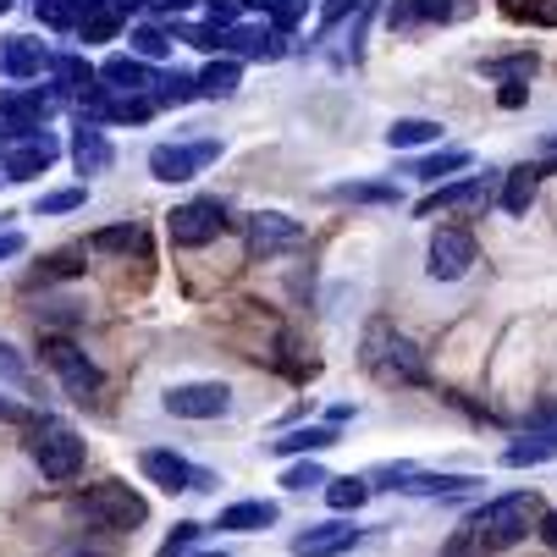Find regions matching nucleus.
I'll use <instances>...</instances> for the list:
<instances>
[{"label": "nucleus", "mask_w": 557, "mask_h": 557, "mask_svg": "<svg viewBox=\"0 0 557 557\" xmlns=\"http://www.w3.org/2000/svg\"><path fill=\"white\" fill-rule=\"evenodd\" d=\"M7 12H12V0H0V17H7Z\"/></svg>", "instance_id": "603ef678"}, {"label": "nucleus", "mask_w": 557, "mask_h": 557, "mask_svg": "<svg viewBox=\"0 0 557 557\" xmlns=\"http://www.w3.org/2000/svg\"><path fill=\"white\" fill-rule=\"evenodd\" d=\"M221 226H226V205H221V199H188V205H177V210L166 215V232H172L177 249H205V244H215Z\"/></svg>", "instance_id": "6e6552de"}, {"label": "nucleus", "mask_w": 557, "mask_h": 557, "mask_svg": "<svg viewBox=\"0 0 557 557\" xmlns=\"http://www.w3.org/2000/svg\"><path fill=\"white\" fill-rule=\"evenodd\" d=\"M221 154V138H199V144H154L149 149V177L154 183H194L210 161Z\"/></svg>", "instance_id": "423d86ee"}, {"label": "nucleus", "mask_w": 557, "mask_h": 557, "mask_svg": "<svg viewBox=\"0 0 557 557\" xmlns=\"http://www.w3.org/2000/svg\"><path fill=\"white\" fill-rule=\"evenodd\" d=\"M513 17H535V23H546V28H557V0H530V7H519V0H513V7H508Z\"/></svg>", "instance_id": "37998d69"}, {"label": "nucleus", "mask_w": 557, "mask_h": 557, "mask_svg": "<svg viewBox=\"0 0 557 557\" xmlns=\"http://www.w3.org/2000/svg\"><path fill=\"white\" fill-rule=\"evenodd\" d=\"M370 481H364V474H343V481H326V503L337 508V513H354V508H364L370 503Z\"/></svg>", "instance_id": "7c9ffc66"}, {"label": "nucleus", "mask_w": 557, "mask_h": 557, "mask_svg": "<svg viewBox=\"0 0 557 557\" xmlns=\"http://www.w3.org/2000/svg\"><path fill=\"white\" fill-rule=\"evenodd\" d=\"M332 199H354V205H392L397 183H337Z\"/></svg>", "instance_id": "473e14b6"}, {"label": "nucleus", "mask_w": 557, "mask_h": 557, "mask_svg": "<svg viewBox=\"0 0 557 557\" xmlns=\"http://www.w3.org/2000/svg\"><path fill=\"white\" fill-rule=\"evenodd\" d=\"M359 364L381 381V386H425V354L392 326H370Z\"/></svg>", "instance_id": "f03ea898"}, {"label": "nucleus", "mask_w": 557, "mask_h": 557, "mask_svg": "<svg viewBox=\"0 0 557 557\" xmlns=\"http://www.w3.org/2000/svg\"><path fill=\"white\" fill-rule=\"evenodd\" d=\"M194 557H226V546H215V552H194Z\"/></svg>", "instance_id": "3c124183"}, {"label": "nucleus", "mask_w": 557, "mask_h": 557, "mask_svg": "<svg viewBox=\"0 0 557 557\" xmlns=\"http://www.w3.org/2000/svg\"><path fill=\"white\" fill-rule=\"evenodd\" d=\"M55 154H61V138L50 127H34L28 144H17L7 161H0V172H7V183H34V177H45L55 166Z\"/></svg>", "instance_id": "9b49d317"}, {"label": "nucleus", "mask_w": 557, "mask_h": 557, "mask_svg": "<svg viewBox=\"0 0 557 557\" xmlns=\"http://www.w3.org/2000/svg\"><path fill=\"white\" fill-rule=\"evenodd\" d=\"M194 100H199V77L161 72V84H154V106H194Z\"/></svg>", "instance_id": "2f4dec72"}, {"label": "nucleus", "mask_w": 557, "mask_h": 557, "mask_svg": "<svg viewBox=\"0 0 557 557\" xmlns=\"http://www.w3.org/2000/svg\"><path fill=\"white\" fill-rule=\"evenodd\" d=\"M469 265H474V237H469V226H436L431 232V276L436 282H458V276H469Z\"/></svg>", "instance_id": "9d476101"}, {"label": "nucleus", "mask_w": 557, "mask_h": 557, "mask_svg": "<svg viewBox=\"0 0 557 557\" xmlns=\"http://www.w3.org/2000/svg\"><path fill=\"white\" fill-rule=\"evenodd\" d=\"M469 166H474V154H469V149H442V154H425V161H414L409 177H420V183H442V177H458V172H469Z\"/></svg>", "instance_id": "393cba45"}, {"label": "nucleus", "mask_w": 557, "mask_h": 557, "mask_svg": "<svg viewBox=\"0 0 557 557\" xmlns=\"http://www.w3.org/2000/svg\"><path fill=\"white\" fill-rule=\"evenodd\" d=\"M474 72L497 77L503 89H513V84H524V77H535V50H519V55H503V61H481Z\"/></svg>", "instance_id": "c756f323"}, {"label": "nucleus", "mask_w": 557, "mask_h": 557, "mask_svg": "<svg viewBox=\"0 0 557 557\" xmlns=\"http://www.w3.org/2000/svg\"><path fill=\"white\" fill-rule=\"evenodd\" d=\"M89 199V183H72V188H50V194H39L34 199V210L39 215H66V210H77Z\"/></svg>", "instance_id": "72a5a7b5"}, {"label": "nucleus", "mask_w": 557, "mask_h": 557, "mask_svg": "<svg viewBox=\"0 0 557 557\" xmlns=\"http://www.w3.org/2000/svg\"><path fill=\"white\" fill-rule=\"evenodd\" d=\"M50 77H55V89H66V95H89L100 72L84 55H50Z\"/></svg>", "instance_id": "b1692460"}, {"label": "nucleus", "mask_w": 557, "mask_h": 557, "mask_svg": "<svg viewBox=\"0 0 557 557\" xmlns=\"http://www.w3.org/2000/svg\"><path fill=\"white\" fill-rule=\"evenodd\" d=\"M138 469H144V481L149 486H161V492H215V474L210 469H199V463H188L183 453H172V447H149L144 458H138Z\"/></svg>", "instance_id": "39448f33"}, {"label": "nucleus", "mask_w": 557, "mask_h": 557, "mask_svg": "<svg viewBox=\"0 0 557 557\" xmlns=\"http://www.w3.org/2000/svg\"><path fill=\"white\" fill-rule=\"evenodd\" d=\"M199 535H205V524H194V519H183L172 535H166V546H161V557H183V552H194L199 546Z\"/></svg>", "instance_id": "4c0bfd02"}, {"label": "nucleus", "mask_w": 557, "mask_h": 557, "mask_svg": "<svg viewBox=\"0 0 557 557\" xmlns=\"http://www.w3.org/2000/svg\"><path fill=\"white\" fill-rule=\"evenodd\" d=\"M111 161H116L111 138H106L100 127H89V122L77 127V138H72V166H77V177H106Z\"/></svg>", "instance_id": "2eb2a0df"}, {"label": "nucleus", "mask_w": 557, "mask_h": 557, "mask_svg": "<svg viewBox=\"0 0 557 557\" xmlns=\"http://www.w3.org/2000/svg\"><path fill=\"white\" fill-rule=\"evenodd\" d=\"M166 50H172V34L166 28H133V55L138 61H166Z\"/></svg>", "instance_id": "f704fd0d"}, {"label": "nucleus", "mask_w": 557, "mask_h": 557, "mask_svg": "<svg viewBox=\"0 0 557 557\" xmlns=\"http://www.w3.org/2000/svg\"><path fill=\"white\" fill-rule=\"evenodd\" d=\"M23 420H28V409L12 404V397H0V425H23Z\"/></svg>", "instance_id": "de8ad7c7"}, {"label": "nucleus", "mask_w": 557, "mask_h": 557, "mask_svg": "<svg viewBox=\"0 0 557 557\" xmlns=\"http://www.w3.org/2000/svg\"><path fill=\"white\" fill-rule=\"evenodd\" d=\"M237 84H244V61H232V55H215L199 72V95L205 100H226V95H237Z\"/></svg>", "instance_id": "412c9836"}, {"label": "nucleus", "mask_w": 557, "mask_h": 557, "mask_svg": "<svg viewBox=\"0 0 557 557\" xmlns=\"http://www.w3.org/2000/svg\"><path fill=\"white\" fill-rule=\"evenodd\" d=\"M45 354H50V370L61 375V386L77 397V404H95L100 386H106L100 364H95L84 348H77V343H66V337H50V343H45Z\"/></svg>", "instance_id": "0eeeda50"}, {"label": "nucleus", "mask_w": 557, "mask_h": 557, "mask_svg": "<svg viewBox=\"0 0 557 557\" xmlns=\"http://www.w3.org/2000/svg\"><path fill=\"white\" fill-rule=\"evenodd\" d=\"M194 7H199V0H149V12H161V17H183Z\"/></svg>", "instance_id": "49530a36"}, {"label": "nucleus", "mask_w": 557, "mask_h": 557, "mask_svg": "<svg viewBox=\"0 0 557 557\" xmlns=\"http://www.w3.org/2000/svg\"><path fill=\"white\" fill-rule=\"evenodd\" d=\"M535 194H541V172H535V166H513V172L503 177V210H508V215H530Z\"/></svg>", "instance_id": "5701e85b"}, {"label": "nucleus", "mask_w": 557, "mask_h": 557, "mask_svg": "<svg viewBox=\"0 0 557 557\" xmlns=\"http://www.w3.org/2000/svg\"><path fill=\"white\" fill-rule=\"evenodd\" d=\"M23 249H28V237H23V232H12V226L0 232V265H7V260H17Z\"/></svg>", "instance_id": "a18cd8bd"}, {"label": "nucleus", "mask_w": 557, "mask_h": 557, "mask_svg": "<svg viewBox=\"0 0 557 557\" xmlns=\"http://www.w3.org/2000/svg\"><path fill=\"white\" fill-rule=\"evenodd\" d=\"M304 244V226L282 210H260L249 215V255H282V249H298Z\"/></svg>", "instance_id": "ddd939ff"}, {"label": "nucleus", "mask_w": 557, "mask_h": 557, "mask_svg": "<svg viewBox=\"0 0 557 557\" xmlns=\"http://www.w3.org/2000/svg\"><path fill=\"white\" fill-rule=\"evenodd\" d=\"M359 524L354 519H326V524H309L304 535H293V557H343L359 546Z\"/></svg>", "instance_id": "f8f14e48"}, {"label": "nucleus", "mask_w": 557, "mask_h": 557, "mask_svg": "<svg viewBox=\"0 0 557 557\" xmlns=\"http://www.w3.org/2000/svg\"><path fill=\"white\" fill-rule=\"evenodd\" d=\"M34 463H39V474L50 486H66V481L84 474V442H77L72 425L45 420V425H34Z\"/></svg>", "instance_id": "7ed1b4c3"}, {"label": "nucleus", "mask_w": 557, "mask_h": 557, "mask_svg": "<svg viewBox=\"0 0 557 557\" xmlns=\"http://www.w3.org/2000/svg\"><path fill=\"white\" fill-rule=\"evenodd\" d=\"M326 447H337V425H298V431H287V436L271 442L276 458H314V453H326Z\"/></svg>", "instance_id": "f3484780"}, {"label": "nucleus", "mask_w": 557, "mask_h": 557, "mask_svg": "<svg viewBox=\"0 0 557 557\" xmlns=\"http://www.w3.org/2000/svg\"><path fill=\"white\" fill-rule=\"evenodd\" d=\"M546 458H557V431H530V436H519V442L503 447V463L508 469H530V463H546Z\"/></svg>", "instance_id": "aec40b11"}, {"label": "nucleus", "mask_w": 557, "mask_h": 557, "mask_svg": "<svg viewBox=\"0 0 557 557\" xmlns=\"http://www.w3.org/2000/svg\"><path fill=\"white\" fill-rule=\"evenodd\" d=\"M282 486H287V492H309V486H326V469L314 463V458H298V463H287V469H282Z\"/></svg>", "instance_id": "e433bc0d"}, {"label": "nucleus", "mask_w": 557, "mask_h": 557, "mask_svg": "<svg viewBox=\"0 0 557 557\" xmlns=\"http://www.w3.org/2000/svg\"><path fill=\"white\" fill-rule=\"evenodd\" d=\"M100 84H111L122 95H144V89L161 84V72H154L149 61H138V55H111V61H100Z\"/></svg>", "instance_id": "dca6fc26"}, {"label": "nucleus", "mask_w": 557, "mask_h": 557, "mask_svg": "<svg viewBox=\"0 0 557 557\" xmlns=\"http://www.w3.org/2000/svg\"><path fill=\"white\" fill-rule=\"evenodd\" d=\"M0 381H12V386H28V364L17 359V348L0 343Z\"/></svg>", "instance_id": "79ce46f5"}, {"label": "nucleus", "mask_w": 557, "mask_h": 557, "mask_svg": "<svg viewBox=\"0 0 557 557\" xmlns=\"http://www.w3.org/2000/svg\"><path fill=\"white\" fill-rule=\"evenodd\" d=\"M39 66H50V55H45V45H34V39H0V77H34Z\"/></svg>", "instance_id": "6ab92c4d"}, {"label": "nucleus", "mask_w": 557, "mask_h": 557, "mask_svg": "<svg viewBox=\"0 0 557 557\" xmlns=\"http://www.w3.org/2000/svg\"><path fill=\"white\" fill-rule=\"evenodd\" d=\"M474 17V0H420V23H463Z\"/></svg>", "instance_id": "c9c22d12"}, {"label": "nucleus", "mask_w": 557, "mask_h": 557, "mask_svg": "<svg viewBox=\"0 0 557 557\" xmlns=\"http://www.w3.org/2000/svg\"><path fill=\"white\" fill-rule=\"evenodd\" d=\"M89 249L95 255H149V237H144L138 221H116V226L89 232Z\"/></svg>", "instance_id": "a211bd4d"}, {"label": "nucleus", "mask_w": 557, "mask_h": 557, "mask_svg": "<svg viewBox=\"0 0 557 557\" xmlns=\"http://www.w3.org/2000/svg\"><path fill=\"white\" fill-rule=\"evenodd\" d=\"M492 177H497V172H486V177H458V183H442L436 194H425V199L414 205V215H442V210H469V205H486V199H492Z\"/></svg>", "instance_id": "4468645a"}, {"label": "nucleus", "mask_w": 557, "mask_h": 557, "mask_svg": "<svg viewBox=\"0 0 557 557\" xmlns=\"http://www.w3.org/2000/svg\"><path fill=\"white\" fill-rule=\"evenodd\" d=\"M436 138H442V122H431V116H397L386 127L392 149H420V144H436Z\"/></svg>", "instance_id": "a878e982"}, {"label": "nucleus", "mask_w": 557, "mask_h": 557, "mask_svg": "<svg viewBox=\"0 0 557 557\" xmlns=\"http://www.w3.org/2000/svg\"><path fill=\"white\" fill-rule=\"evenodd\" d=\"M50 111V100L34 89V95H0V122L7 127H39Z\"/></svg>", "instance_id": "cd10ccee"}, {"label": "nucleus", "mask_w": 557, "mask_h": 557, "mask_svg": "<svg viewBox=\"0 0 557 557\" xmlns=\"http://www.w3.org/2000/svg\"><path fill=\"white\" fill-rule=\"evenodd\" d=\"M221 34H226V28H215V23H199V28H188V23H177V39H188L194 50H210V55L221 50Z\"/></svg>", "instance_id": "58836bf2"}, {"label": "nucleus", "mask_w": 557, "mask_h": 557, "mask_svg": "<svg viewBox=\"0 0 557 557\" xmlns=\"http://www.w3.org/2000/svg\"><path fill=\"white\" fill-rule=\"evenodd\" d=\"M127 28V12L116 7V0H106L100 12H89L84 23H77V34H84V45H111L116 34Z\"/></svg>", "instance_id": "c85d7f7f"}, {"label": "nucleus", "mask_w": 557, "mask_h": 557, "mask_svg": "<svg viewBox=\"0 0 557 557\" xmlns=\"http://www.w3.org/2000/svg\"><path fill=\"white\" fill-rule=\"evenodd\" d=\"M541 541H546V546H557V513H546V519H541Z\"/></svg>", "instance_id": "09e8293b"}, {"label": "nucleus", "mask_w": 557, "mask_h": 557, "mask_svg": "<svg viewBox=\"0 0 557 557\" xmlns=\"http://www.w3.org/2000/svg\"><path fill=\"white\" fill-rule=\"evenodd\" d=\"M276 519H282L276 503H232V508H221L215 530H271Z\"/></svg>", "instance_id": "4be33fe9"}, {"label": "nucleus", "mask_w": 557, "mask_h": 557, "mask_svg": "<svg viewBox=\"0 0 557 557\" xmlns=\"http://www.w3.org/2000/svg\"><path fill=\"white\" fill-rule=\"evenodd\" d=\"M442 557H492V552H486L481 541H474V530L463 524V530H453V541L442 546Z\"/></svg>", "instance_id": "ea45409f"}, {"label": "nucleus", "mask_w": 557, "mask_h": 557, "mask_svg": "<svg viewBox=\"0 0 557 557\" xmlns=\"http://www.w3.org/2000/svg\"><path fill=\"white\" fill-rule=\"evenodd\" d=\"M61 557H106V552H89V546H72V552H61Z\"/></svg>", "instance_id": "8fccbe9b"}, {"label": "nucleus", "mask_w": 557, "mask_h": 557, "mask_svg": "<svg viewBox=\"0 0 557 557\" xmlns=\"http://www.w3.org/2000/svg\"><path fill=\"white\" fill-rule=\"evenodd\" d=\"M354 7H364V0H326V12H321V28H337Z\"/></svg>", "instance_id": "c03bdc74"}, {"label": "nucleus", "mask_w": 557, "mask_h": 557, "mask_svg": "<svg viewBox=\"0 0 557 557\" xmlns=\"http://www.w3.org/2000/svg\"><path fill=\"white\" fill-rule=\"evenodd\" d=\"M541 519H546V508H541L535 492H503L486 508L469 513V530L486 552H508V546L530 541V530H541Z\"/></svg>", "instance_id": "f257e3e1"}, {"label": "nucleus", "mask_w": 557, "mask_h": 557, "mask_svg": "<svg viewBox=\"0 0 557 557\" xmlns=\"http://www.w3.org/2000/svg\"><path fill=\"white\" fill-rule=\"evenodd\" d=\"M226 409H232L226 381H183L166 392V414H177V420H221Z\"/></svg>", "instance_id": "1a4fd4ad"}, {"label": "nucleus", "mask_w": 557, "mask_h": 557, "mask_svg": "<svg viewBox=\"0 0 557 557\" xmlns=\"http://www.w3.org/2000/svg\"><path fill=\"white\" fill-rule=\"evenodd\" d=\"M205 12H210L215 28H237V17H244L249 7H244V0H205Z\"/></svg>", "instance_id": "a19ab883"}, {"label": "nucleus", "mask_w": 557, "mask_h": 557, "mask_svg": "<svg viewBox=\"0 0 557 557\" xmlns=\"http://www.w3.org/2000/svg\"><path fill=\"white\" fill-rule=\"evenodd\" d=\"M154 116V95H111L100 122H116V127H144Z\"/></svg>", "instance_id": "bb28decb"}, {"label": "nucleus", "mask_w": 557, "mask_h": 557, "mask_svg": "<svg viewBox=\"0 0 557 557\" xmlns=\"http://www.w3.org/2000/svg\"><path fill=\"white\" fill-rule=\"evenodd\" d=\"M84 519L95 530H138L149 519V503L127 486V481H95L84 492Z\"/></svg>", "instance_id": "20e7f679"}]
</instances>
